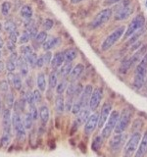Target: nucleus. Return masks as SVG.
<instances>
[{"instance_id": "f257e3e1", "label": "nucleus", "mask_w": 147, "mask_h": 157, "mask_svg": "<svg viewBox=\"0 0 147 157\" xmlns=\"http://www.w3.org/2000/svg\"><path fill=\"white\" fill-rule=\"evenodd\" d=\"M147 78V53L141 61L136 65L134 77V86L136 90H140L144 86Z\"/></svg>"}, {"instance_id": "f03ea898", "label": "nucleus", "mask_w": 147, "mask_h": 157, "mask_svg": "<svg viewBox=\"0 0 147 157\" xmlns=\"http://www.w3.org/2000/svg\"><path fill=\"white\" fill-rule=\"evenodd\" d=\"M134 6L130 0H122L121 2L115 5V8L113 10L114 12V19L116 21H124L126 20L131 14L134 13Z\"/></svg>"}, {"instance_id": "7ed1b4c3", "label": "nucleus", "mask_w": 147, "mask_h": 157, "mask_svg": "<svg viewBox=\"0 0 147 157\" xmlns=\"http://www.w3.org/2000/svg\"><path fill=\"white\" fill-rule=\"evenodd\" d=\"M140 140H141L140 132H132L130 139L126 140L124 148H123V157H134L137 148H138Z\"/></svg>"}, {"instance_id": "20e7f679", "label": "nucleus", "mask_w": 147, "mask_h": 157, "mask_svg": "<svg viewBox=\"0 0 147 157\" xmlns=\"http://www.w3.org/2000/svg\"><path fill=\"white\" fill-rule=\"evenodd\" d=\"M12 126L13 130L15 132L17 140L20 142H24L26 140L27 134H26V128L24 126V122L21 118L19 111L15 110L14 113L12 114Z\"/></svg>"}, {"instance_id": "39448f33", "label": "nucleus", "mask_w": 147, "mask_h": 157, "mask_svg": "<svg viewBox=\"0 0 147 157\" xmlns=\"http://www.w3.org/2000/svg\"><path fill=\"white\" fill-rule=\"evenodd\" d=\"M131 118H132V110L130 107L124 108L122 113H120L119 120H118L117 126L114 131L115 134H122V132H125L126 130L130 125Z\"/></svg>"}, {"instance_id": "423d86ee", "label": "nucleus", "mask_w": 147, "mask_h": 157, "mask_svg": "<svg viewBox=\"0 0 147 157\" xmlns=\"http://www.w3.org/2000/svg\"><path fill=\"white\" fill-rule=\"evenodd\" d=\"M126 33V27L125 26H121L119 28H117L115 31H113L109 36H108L104 41L101 44V49L102 51H107L114 45L116 42L119 41V39L124 36Z\"/></svg>"}, {"instance_id": "0eeeda50", "label": "nucleus", "mask_w": 147, "mask_h": 157, "mask_svg": "<svg viewBox=\"0 0 147 157\" xmlns=\"http://www.w3.org/2000/svg\"><path fill=\"white\" fill-rule=\"evenodd\" d=\"M146 25V20L145 17L142 14H138L131 20V22L127 26V29H126V33L124 34V40L129 39L132 34L135 32L139 31L140 29H142Z\"/></svg>"}, {"instance_id": "6e6552de", "label": "nucleus", "mask_w": 147, "mask_h": 157, "mask_svg": "<svg viewBox=\"0 0 147 157\" xmlns=\"http://www.w3.org/2000/svg\"><path fill=\"white\" fill-rule=\"evenodd\" d=\"M120 117V112L118 110H113L110 114L109 119L107 120L106 124L104 125V127L102 128V132L101 136H103V139H108L113 132L115 131V128L117 126L118 120H119Z\"/></svg>"}, {"instance_id": "1a4fd4ad", "label": "nucleus", "mask_w": 147, "mask_h": 157, "mask_svg": "<svg viewBox=\"0 0 147 157\" xmlns=\"http://www.w3.org/2000/svg\"><path fill=\"white\" fill-rule=\"evenodd\" d=\"M112 16H113V10L111 8L103 9L96 15L94 19L92 20V22L90 23V27L92 29L100 28L109 21V20L112 18Z\"/></svg>"}, {"instance_id": "9d476101", "label": "nucleus", "mask_w": 147, "mask_h": 157, "mask_svg": "<svg viewBox=\"0 0 147 157\" xmlns=\"http://www.w3.org/2000/svg\"><path fill=\"white\" fill-rule=\"evenodd\" d=\"M127 140V135L126 132H122V134H115L109 140V147L112 152L118 153L120 150L123 149V147L126 144Z\"/></svg>"}, {"instance_id": "9b49d317", "label": "nucleus", "mask_w": 147, "mask_h": 157, "mask_svg": "<svg viewBox=\"0 0 147 157\" xmlns=\"http://www.w3.org/2000/svg\"><path fill=\"white\" fill-rule=\"evenodd\" d=\"M103 94H104V92H103L102 87H96L93 90L89 99V103H88V106H89V109L91 110V112H95L97 108L99 107L100 102L102 101L103 98Z\"/></svg>"}, {"instance_id": "f8f14e48", "label": "nucleus", "mask_w": 147, "mask_h": 157, "mask_svg": "<svg viewBox=\"0 0 147 157\" xmlns=\"http://www.w3.org/2000/svg\"><path fill=\"white\" fill-rule=\"evenodd\" d=\"M111 112H112L111 102L106 101L103 103V105L101 106L100 113H99V118H98V126H97L98 129H102V128L104 127L107 120L109 119Z\"/></svg>"}, {"instance_id": "ddd939ff", "label": "nucleus", "mask_w": 147, "mask_h": 157, "mask_svg": "<svg viewBox=\"0 0 147 157\" xmlns=\"http://www.w3.org/2000/svg\"><path fill=\"white\" fill-rule=\"evenodd\" d=\"M98 118H99V113L97 112H93L89 115V117L87 118V120L85 123V129H83V132L85 134L89 136L90 135H92V132L95 131V129L98 126Z\"/></svg>"}, {"instance_id": "4468645a", "label": "nucleus", "mask_w": 147, "mask_h": 157, "mask_svg": "<svg viewBox=\"0 0 147 157\" xmlns=\"http://www.w3.org/2000/svg\"><path fill=\"white\" fill-rule=\"evenodd\" d=\"M93 86L91 85H87L83 87V90L81 92V96L78 97V99H77L75 102L77 103L78 105L81 106V108L82 109L83 107H86L88 106V103H89V99H90V96L92 94V91H93Z\"/></svg>"}, {"instance_id": "2eb2a0df", "label": "nucleus", "mask_w": 147, "mask_h": 157, "mask_svg": "<svg viewBox=\"0 0 147 157\" xmlns=\"http://www.w3.org/2000/svg\"><path fill=\"white\" fill-rule=\"evenodd\" d=\"M2 128H3V134H7L12 136V114L11 109L6 108L3 111L2 114Z\"/></svg>"}, {"instance_id": "dca6fc26", "label": "nucleus", "mask_w": 147, "mask_h": 157, "mask_svg": "<svg viewBox=\"0 0 147 157\" xmlns=\"http://www.w3.org/2000/svg\"><path fill=\"white\" fill-rule=\"evenodd\" d=\"M91 114V110L89 109V106L83 107L82 109L77 113L76 116V120L74 122V129H78V127L81 126L82 124H85V121L87 120V118L89 117Z\"/></svg>"}, {"instance_id": "f3484780", "label": "nucleus", "mask_w": 147, "mask_h": 157, "mask_svg": "<svg viewBox=\"0 0 147 157\" xmlns=\"http://www.w3.org/2000/svg\"><path fill=\"white\" fill-rule=\"evenodd\" d=\"M146 53H147V45H141L138 49H137V50L129 58V61L131 65V68L137 65V64L141 61V59L144 57Z\"/></svg>"}, {"instance_id": "a211bd4d", "label": "nucleus", "mask_w": 147, "mask_h": 157, "mask_svg": "<svg viewBox=\"0 0 147 157\" xmlns=\"http://www.w3.org/2000/svg\"><path fill=\"white\" fill-rule=\"evenodd\" d=\"M85 70V65H82V64H77V66H75V67L73 68V70L70 73V75L68 76V78H67L68 82H77L78 78H81V76L83 74Z\"/></svg>"}, {"instance_id": "6ab92c4d", "label": "nucleus", "mask_w": 147, "mask_h": 157, "mask_svg": "<svg viewBox=\"0 0 147 157\" xmlns=\"http://www.w3.org/2000/svg\"><path fill=\"white\" fill-rule=\"evenodd\" d=\"M147 154V131L141 136L138 148H137L134 157H145Z\"/></svg>"}, {"instance_id": "aec40b11", "label": "nucleus", "mask_w": 147, "mask_h": 157, "mask_svg": "<svg viewBox=\"0 0 147 157\" xmlns=\"http://www.w3.org/2000/svg\"><path fill=\"white\" fill-rule=\"evenodd\" d=\"M65 63V57H64V52L60 51L54 54V56L52 57V60L50 65L52 67L53 71H57L63 64Z\"/></svg>"}, {"instance_id": "412c9836", "label": "nucleus", "mask_w": 147, "mask_h": 157, "mask_svg": "<svg viewBox=\"0 0 147 157\" xmlns=\"http://www.w3.org/2000/svg\"><path fill=\"white\" fill-rule=\"evenodd\" d=\"M8 81L12 85L15 90H20L22 88V78L21 74H15V73H8Z\"/></svg>"}, {"instance_id": "4be33fe9", "label": "nucleus", "mask_w": 147, "mask_h": 157, "mask_svg": "<svg viewBox=\"0 0 147 157\" xmlns=\"http://www.w3.org/2000/svg\"><path fill=\"white\" fill-rule=\"evenodd\" d=\"M73 70V63L72 62H65L63 65L57 70L58 77H61L63 78H67L68 76Z\"/></svg>"}, {"instance_id": "5701e85b", "label": "nucleus", "mask_w": 147, "mask_h": 157, "mask_svg": "<svg viewBox=\"0 0 147 157\" xmlns=\"http://www.w3.org/2000/svg\"><path fill=\"white\" fill-rule=\"evenodd\" d=\"M60 38L59 37H54V36H50V37H47V39L45 40L42 44V48L43 50L45 51H50L51 49L55 48L59 43H60Z\"/></svg>"}, {"instance_id": "b1692460", "label": "nucleus", "mask_w": 147, "mask_h": 157, "mask_svg": "<svg viewBox=\"0 0 147 157\" xmlns=\"http://www.w3.org/2000/svg\"><path fill=\"white\" fill-rule=\"evenodd\" d=\"M38 113H39V119H40L42 125H46L48 120H49V116H50L49 108L46 105H42V106L39 107Z\"/></svg>"}, {"instance_id": "393cba45", "label": "nucleus", "mask_w": 147, "mask_h": 157, "mask_svg": "<svg viewBox=\"0 0 147 157\" xmlns=\"http://www.w3.org/2000/svg\"><path fill=\"white\" fill-rule=\"evenodd\" d=\"M17 66H18L19 70H20V74H21L23 77L28 75V64L27 63L26 60H24V58L23 56L19 57L18 61H17Z\"/></svg>"}, {"instance_id": "a878e982", "label": "nucleus", "mask_w": 147, "mask_h": 157, "mask_svg": "<svg viewBox=\"0 0 147 157\" xmlns=\"http://www.w3.org/2000/svg\"><path fill=\"white\" fill-rule=\"evenodd\" d=\"M55 109L59 114H62L65 111V98L62 94H57L55 98Z\"/></svg>"}, {"instance_id": "bb28decb", "label": "nucleus", "mask_w": 147, "mask_h": 157, "mask_svg": "<svg viewBox=\"0 0 147 157\" xmlns=\"http://www.w3.org/2000/svg\"><path fill=\"white\" fill-rule=\"evenodd\" d=\"M36 85H37V88L41 92L45 91L46 90V87H47V82H46V78L45 75L43 73H39L37 75L36 78Z\"/></svg>"}, {"instance_id": "cd10ccee", "label": "nucleus", "mask_w": 147, "mask_h": 157, "mask_svg": "<svg viewBox=\"0 0 147 157\" xmlns=\"http://www.w3.org/2000/svg\"><path fill=\"white\" fill-rule=\"evenodd\" d=\"M65 62H73L77 57V50L76 48H68L64 51Z\"/></svg>"}, {"instance_id": "c85d7f7f", "label": "nucleus", "mask_w": 147, "mask_h": 157, "mask_svg": "<svg viewBox=\"0 0 147 157\" xmlns=\"http://www.w3.org/2000/svg\"><path fill=\"white\" fill-rule=\"evenodd\" d=\"M146 29H147V27H146V25H145V26H144L143 28H142V29H140L139 31L135 32V33L129 38V40H127V44H129V45H132V44H134L136 41H138L142 34H143V33H145Z\"/></svg>"}, {"instance_id": "c756f323", "label": "nucleus", "mask_w": 147, "mask_h": 157, "mask_svg": "<svg viewBox=\"0 0 147 157\" xmlns=\"http://www.w3.org/2000/svg\"><path fill=\"white\" fill-rule=\"evenodd\" d=\"M47 33L45 31L43 32H39L37 33V36H36V38H33V42L36 44V46H37V48L39 46H42V44L45 42V40L47 39Z\"/></svg>"}, {"instance_id": "7c9ffc66", "label": "nucleus", "mask_w": 147, "mask_h": 157, "mask_svg": "<svg viewBox=\"0 0 147 157\" xmlns=\"http://www.w3.org/2000/svg\"><path fill=\"white\" fill-rule=\"evenodd\" d=\"M58 85V74L57 71H53L49 74V78H48V86L50 90L53 88H56Z\"/></svg>"}, {"instance_id": "2f4dec72", "label": "nucleus", "mask_w": 147, "mask_h": 157, "mask_svg": "<svg viewBox=\"0 0 147 157\" xmlns=\"http://www.w3.org/2000/svg\"><path fill=\"white\" fill-rule=\"evenodd\" d=\"M20 14H21V16L26 20L32 19V14H33L32 8L29 6V5H24V6H22L21 10H20Z\"/></svg>"}, {"instance_id": "473e14b6", "label": "nucleus", "mask_w": 147, "mask_h": 157, "mask_svg": "<svg viewBox=\"0 0 147 157\" xmlns=\"http://www.w3.org/2000/svg\"><path fill=\"white\" fill-rule=\"evenodd\" d=\"M103 140H104V139H103V136L100 135V136H96L94 139H93L92 140V144H91V149L94 150V151H98L101 146L103 144Z\"/></svg>"}, {"instance_id": "72a5a7b5", "label": "nucleus", "mask_w": 147, "mask_h": 157, "mask_svg": "<svg viewBox=\"0 0 147 157\" xmlns=\"http://www.w3.org/2000/svg\"><path fill=\"white\" fill-rule=\"evenodd\" d=\"M23 122H24V128H26V130H31L32 128V124H33L34 120H33V117L29 111L28 113H26Z\"/></svg>"}, {"instance_id": "f704fd0d", "label": "nucleus", "mask_w": 147, "mask_h": 157, "mask_svg": "<svg viewBox=\"0 0 147 157\" xmlns=\"http://www.w3.org/2000/svg\"><path fill=\"white\" fill-rule=\"evenodd\" d=\"M68 85H69V82L67 78H63V80L58 82V85L56 86V92L57 94H63L64 91H66L67 87H68Z\"/></svg>"}, {"instance_id": "c9c22d12", "label": "nucleus", "mask_w": 147, "mask_h": 157, "mask_svg": "<svg viewBox=\"0 0 147 157\" xmlns=\"http://www.w3.org/2000/svg\"><path fill=\"white\" fill-rule=\"evenodd\" d=\"M26 100H27V104L28 105L29 108L34 107L36 104V99H34V95H33V92H32L31 90H28L26 92Z\"/></svg>"}, {"instance_id": "e433bc0d", "label": "nucleus", "mask_w": 147, "mask_h": 157, "mask_svg": "<svg viewBox=\"0 0 147 157\" xmlns=\"http://www.w3.org/2000/svg\"><path fill=\"white\" fill-rule=\"evenodd\" d=\"M37 55L36 53H32L31 55H28V57L24 58V60L27 61V63L28 64V66H31L32 68L36 67V61H37Z\"/></svg>"}, {"instance_id": "4c0bfd02", "label": "nucleus", "mask_w": 147, "mask_h": 157, "mask_svg": "<svg viewBox=\"0 0 147 157\" xmlns=\"http://www.w3.org/2000/svg\"><path fill=\"white\" fill-rule=\"evenodd\" d=\"M4 29L10 33L12 32L17 31V26H16V24L12 21V20H8V21H6L4 24Z\"/></svg>"}, {"instance_id": "58836bf2", "label": "nucleus", "mask_w": 147, "mask_h": 157, "mask_svg": "<svg viewBox=\"0 0 147 157\" xmlns=\"http://www.w3.org/2000/svg\"><path fill=\"white\" fill-rule=\"evenodd\" d=\"M14 100H15V98H14L13 93L11 91H8L6 93V95H5V103H6L7 108L11 109L14 106Z\"/></svg>"}, {"instance_id": "ea45409f", "label": "nucleus", "mask_w": 147, "mask_h": 157, "mask_svg": "<svg viewBox=\"0 0 147 157\" xmlns=\"http://www.w3.org/2000/svg\"><path fill=\"white\" fill-rule=\"evenodd\" d=\"M11 137H12V136L7 135V134H3L1 140H0V146L3 147V148H6V147L9 145L10 141H11Z\"/></svg>"}, {"instance_id": "a19ab883", "label": "nucleus", "mask_w": 147, "mask_h": 157, "mask_svg": "<svg viewBox=\"0 0 147 157\" xmlns=\"http://www.w3.org/2000/svg\"><path fill=\"white\" fill-rule=\"evenodd\" d=\"M12 5L9 1H4L1 5V13L3 16H8L10 10H11Z\"/></svg>"}, {"instance_id": "79ce46f5", "label": "nucleus", "mask_w": 147, "mask_h": 157, "mask_svg": "<svg viewBox=\"0 0 147 157\" xmlns=\"http://www.w3.org/2000/svg\"><path fill=\"white\" fill-rule=\"evenodd\" d=\"M74 102H75V98L70 97V96H66V99H65V111L66 112L72 111Z\"/></svg>"}, {"instance_id": "37998d69", "label": "nucleus", "mask_w": 147, "mask_h": 157, "mask_svg": "<svg viewBox=\"0 0 147 157\" xmlns=\"http://www.w3.org/2000/svg\"><path fill=\"white\" fill-rule=\"evenodd\" d=\"M29 39H31V36H29V33L27 32V31H24L22 34H21V36L19 37V43L20 44H26L29 41Z\"/></svg>"}, {"instance_id": "c03bdc74", "label": "nucleus", "mask_w": 147, "mask_h": 157, "mask_svg": "<svg viewBox=\"0 0 147 157\" xmlns=\"http://www.w3.org/2000/svg\"><path fill=\"white\" fill-rule=\"evenodd\" d=\"M21 52H22V56L24 58L28 57V55H31L32 53H33V50H32V46H28V45H26V46H22L21 48Z\"/></svg>"}, {"instance_id": "a18cd8bd", "label": "nucleus", "mask_w": 147, "mask_h": 157, "mask_svg": "<svg viewBox=\"0 0 147 157\" xmlns=\"http://www.w3.org/2000/svg\"><path fill=\"white\" fill-rule=\"evenodd\" d=\"M54 26V22L52 21L51 19H45L43 21V24H42V28H43V31H49V29H51Z\"/></svg>"}, {"instance_id": "49530a36", "label": "nucleus", "mask_w": 147, "mask_h": 157, "mask_svg": "<svg viewBox=\"0 0 147 157\" xmlns=\"http://www.w3.org/2000/svg\"><path fill=\"white\" fill-rule=\"evenodd\" d=\"M0 91L2 93H6L9 91V83L6 81H1L0 82Z\"/></svg>"}, {"instance_id": "de8ad7c7", "label": "nucleus", "mask_w": 147, "mask_h": 157, "mask_svg": "<svg viewBox=\"0 0 147 157\" xmlns=\"http://www.w3.org/2000/svg\"><path fill=\"white\" fill-rule=\"evenodd\" d=\"M42 57H43V60H44V65H48V64L51 63V60H52V53L50 51L45 52L42 55Z\"/></svg>"}, {"instance_id": "09e8293b", "label": "nucleus", "mask_w": 147, "mask_h": 157, "mask_svg": "<svg viewBox=\"0 0 147 157\" xmlns=\"http://www.w3.org/2000/svg\"><path fill=\"white\" fill-rule=\"evenodd\" d=\"M18 40H19V33H18V31H15V32H12V33H9V41L16 43Z\"/></svg>"}, {"instance_id": "8fccbe9b", "label": "nucleus", "mask_w": 147, "mask_h": 157, "mask_svg": "<svg viewBox=\"0 0 147 157\" xmlns=\"http://www.w3.org/2000/svg\"><path fill=\"white\" fill-rule=\"evenodd\" d=\"M6 69L9 73H14V71L16 70V64L11 62L10 60H8L6 62Z\"/></svg>"}, {"instance_id": "3c124183", "label": "nucleus", "mask_w": 147, "mask_h": 157, "mask_svg": "<svg viewBox=\"0 0 147 157\" xmlns=\"http://www.w3.org/2000/svg\"><path fill=\"white\" fill-rule=\"evenodd\" d=\"M33 95H34V99H36V103H40L41 102V91L39 90H36L33 91Z\"/></svg>"}, {"instance_id": "603ef678", "label": "nucleus", "mask_w": 147, "mask_h": 157, "mask_svg": "<svg viewBox=\"0 0 147 157\" xmlns=\"http://www.w3.org/2000/svg\"><path fill=\"white\" fill-rule=\"evenodd\" d=\"M18 59H19L18 54H17L16 52H11V54H10V56H9V59H8V60H10L11 62L15 63V64H16V65H17V61H18Z\"/></svg>"}, {"instance_id": "864d4df0", "label": "nucleus", "mask_w": 147, "mask_h": 157, "mask_svg": "<svg viewBox=\"0 0 147 157\" xmlns=\"http://www.w3.org/2000/svg\"><path fill=\"white\" fill-rule=\"evenodd\" d=\"M7 48H8L9 51L15 52V49H16V43L11 42V41L8 40V42H7Z\"/></svg>"}, {"instance_id": "5fc2aeb1", "label": "nucleus", "mask_w": 147, "mask_h": 157, "mask_svg": "<svg viewBox=\"0 0 147 157\" xmlns=\"http://www.w3.org/2000/svg\"><path fill=\"white\" fill-rule=\"evenodd\" d=\"M121 1H122V0H105L104 5H105V6H110V5H113V4H118Z\"/></svg>"}, {"instance_id": "6e6d98bb", "label": "nucleus", "mask_w": 147, "mask_h": 157, "mask_svg": "<svg viewBox=\"0 0 147 157\" xmlns=\"http://www.w3.org/2000/svg\"><path fill=\"white\" fill-rule=\"evenodd\" d=\"M44 66V60H43V57L42 55L39 56L37 58V61H36V67L37 68H42Z\"/></svg>"}, {"instance_id": "4d7b16f0", "label": "nucleus", "mask_w": 147, "mask_h": 157, "mask_svg": "<svg viewBox=\"0 0 147 157\" xmlns=\"http://www.w3.org/2000/svg\"><path fill=\"white\" fill-rule=\"evenodd\" d=\"M4 67H5V65H4V62L0 60V73H1V72L4 70Z\"/></svg>"}, {"instance_id": "13d9d810", "label": "nucleus", "mask_w": 147, "mask_h": 157, "mask_svg": "<svg viewBox=\"0 0 147 157\" xmlns=\"http://www.w3.org/2000/svg\"><path fill=\"white\" fill-rule=\"evenodd\" d=\"M70 1H71V3H72V4H77V3L82 2L83 0H70Z\"/></svg>"}, {"instance_id": "bf43d9fd", "label": "nucleus", "mask_w": 147, "mask_h": 157, "mask_svg": "<svg viewBox=\"0 0 147 157\" xmlns=\"http://www.w3.org/2000/svg\"><path fill=\"white\" fill-rule=\"evenodd\" d=\"M3 45H4V41H3V39L0 37V49L3 47Z\"/></svg>"}, {"instance_id": "052dcab7", "label": "nucleus", "mask_w": 147, "mask_h": 157, "mask_svg": "<svg viewBox=\"0 0 147 157\" xmlns=\"http://www.w3.org/2000/svg\"><path fill=\"white\" fill-rule=\"evenodd\" d=\"M1 29H2V24L0 23V32H1Z\"/></svg>"}, {"instance_id": "680f3d73", "label": "nucleus", "mask_w": 147, "mask_h": 157, "mask_svg": "<svg viewBox=\"0 0 147 157\" xmlns=\"http://www.w3.org/2000/svg\"><path fill=\"white\" fill-rule=\"evenodd\" d=\"M0 111H1V100H0Z\"/></svg>"}, {"instance_id": "e2e57ef3", "label": "nucleus", "mask_w": 147, "mask_h": 157, "mask_svg": "<svg viewBox=\"0 0 147 157\" xmlns=\"http://www.w3.org/2000/svg\"><path fill=\"white\" fill-rule=\"evenodd\" d=\"M1 56H2V52H1V50H0V58H1Z\"/></svg>"}, {"instance_id": "0e129e2a", "label": "nucleus", "mask_w": 147, "mask_h": 157, "mask_svg": "<svg viewBox=\"0 0 147 157\" xmlns=\"http://www.w3.org/2000/svg\"><path fill=\"white\" fill-rule=\"evenodd\" d=\"M146 7H147V1H146Z\"/></svg>"}]
</instances>
